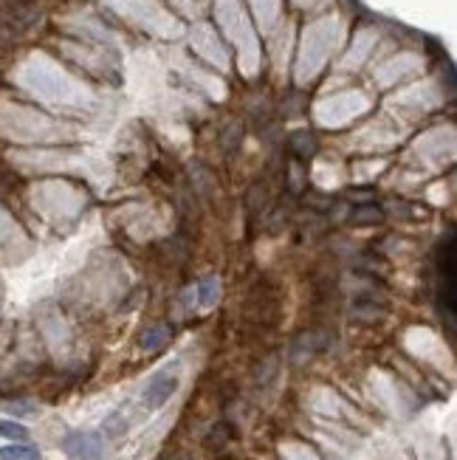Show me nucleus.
<instances>
[{"label": "nucleus", "mask_w": 457, "mask_h": 460, "mask_svg": "<svg viewBox=\"0 0 457 460\" xmlns=\"http://www.w3.org/2000/svg\"><path fill=\"white\" fill-rule=\"evenodd\" d=\"M217 294H221V283H217L215 277L204 279V283L198 286V305H201V308L215 305V303H217Z\"/></svg>", "instance_id": "obj_4"}, {"label": "nucleus", "mask_w": 457, "mask_h": 460, "mask_svg": "<svg viewBox=\"0 0 457 460\" xmlns=\"http://www.w3.org/2000/svg\"><path fill=\"white\" fill-rule=\"evenodd\" d=\"M178 390V373L172 370V367H167V370H158L150 382H147V387H145V393H142V404H145V410H158V407H164L170 398H172V393Z\"/></svg>", "instance_id": "obj_1"}, {"label": "nucleus", "mask_w": 457, "mask_h": 460, "mask_svg": "<svg viewBox=\"0 0 457 460\" xmlns=\"http://www.w3.org/2000/svg\"><path fill=\"white\" fill-rule=\"evenodd\" d=\"M63 449L76 457V460H99L102 457V435L99 432H88V429H76L71 435H66V441H63Z\"/></svg>", "instance_id": "obj_2"}, {"label": "nucleus", "mask_w": 457, "mask_h": 460, "mask_svg": "<svg viewBox=\"0 0 457 460\" xmlns=\"http://www.w3.org/2000/svg\"><path fill=\"white\" fill-rule=\"evenodd\" d=\"M0 460H40V452L31 444H9L0 449Z\"/></svg>", "instance_id": "obj_3"}, {"label": "nucleus", "mask_w": 457, "mask_h": 460, "mask_svg": "<svg viewBox=\"0 0 457 460\" xmlns=\"http://www.w3.org/2000/svg\"><path fill=\"white\" fill-rule=\"evenodd\" d=\"M167 342V328H153L142 336V348L145 350H158Z\"/></svg>", "instance_id": "obj_5"}, {"label": "nucleus", "mask_w": 457, "mask_h": 460, "mask_svg": "<svg viewBox=\"0 0 457 460\" xmlns=\"http://www.w3.org/2000/svg\"><path fill=\"white\" fill-rule=\"evenodd\" d=\"M0 435L4 438H12V441H26L29 438V429L23 424H14V421H0Z\"/></svg>", "instance_id": "obj_6"}]
</instances>
